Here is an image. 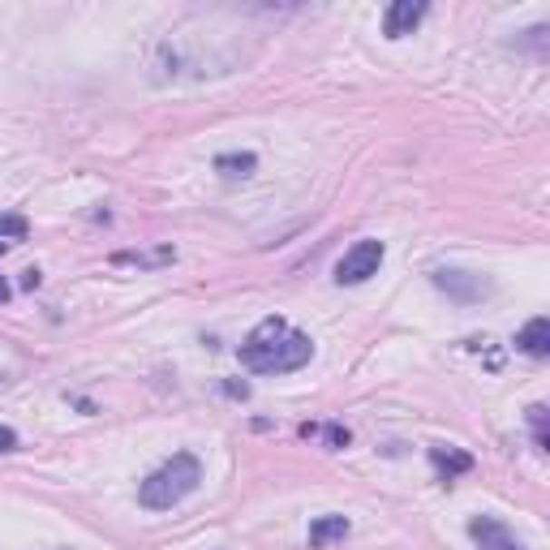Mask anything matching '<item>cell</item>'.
<instances>
[{"label":"cell","instance_id":"ba28073f","mask_svg":"<svg viewBox=\"0 0 550 550\" xmlns=\"http://www.w3.org/2000/svg\"><path fill=\"white\" fill-rule=\"evenodd\" d=\"M349 516H319L314 525H309V546L314 550H327V546H336V542H344L349 537Z\"/></svg>","mask_w":550,"mask_h":550},{"label":"cell","instance_id":"5bb4252c","mask_svg":"<svg viewBox=\"0 0 550 550\" xmlns=\"http://www.w3.org/2000/svg\"><path fill=\"white\" fill-rule=\"evenodd\" d=\"M327 443L331 447H349V430L344 426H327Z\"/></svg>","mask_w":550,"mask_h":550},{"label":"cell","instance_id":"8fae6325","mask_svg":"<svg viewBox=\"0 0 550 550\" xmlns=\"http://www.w3.org/2000/svg\"><path fill=\"white\" fill-rule=\"evenodd\" d=\"M172 259H177L172 245H160L151 254H116V262H138V267H163V262H172Z\"/></svg>","mask_w":550,"mask_h":550},{"label":"cell","instance_id":"e0dca14e","mask_svg":"<svg viewBox=\"0 0 550 550\" xmlns=\"http://www.w3.org/2000/svg\"><path fill=\"white\" fill-rule=\"evenodd\" d=\"M39 280H44V275H39V271H34V267H31V271H22V289H39Z\"/></svg>","mask_w":550,"mask_h":550},{"label":"cell","instance_id":"7c38bea8","mask_svg":"<svg viewBox=\"0 0 550 550\" xmlns=\"http://www.w3.org/2000/svg\"><path fill=\"white\" fill-rule=\"evenodd\" d=\"M26 232H31V224H26L22 215H0V237H9V241H26Z\"/></svg>","mask_w":550,"mask_h":550},{"label":"cell","instance_id":"3957f363","mask_svg":"<svg viewBox=\"0 0 550 550\" xmlns=\"http://www.w3.org/2000/svg\"><path fill=\"white\" fill-rule=\"evenodd\" d=\"M383 254H388V245L374 241V237L357 241L353 250H344V259L336 262V284H366L370 275H378Z\"/></svg>","mask_w":550,"mask_h":550},{"label":"cell","instance_id":"9c48e42d","mask_svg":"<svg viewBox=\"0 0 550 550\" xmlns=\"http://www.w3.org/2000/svg\"><path fill=\"white\" fill-rule=\"evenodd\" d=\"M215 172H224L228 181H245L259 172V155L254 151H224V155H215Z\"/></svg>","mask_w":550,"mask_h":550},{"label":"cell","instance_id":"52a82bcc","mask_svg":"<svg viewBox=\"0 0 550 550\" xmlns=\"http://www.w3.org/2000/svg\"><path fill=\"white\" fill-rule=\"evenodd\" d=\"M516 349L525 357H546L550 353V319L546 314H537V319H529V323L520 327Z\"/></svg>","mask_w":550,"mask_h":550},{"label":"cell","instance_id":"6da1fadb","mask_svg":"<svg viewBox=\"0 0 550 550\" xmlns=\"http://www.w3.org/2000/svg\"><path fill=\"white\" fill-rule=\"evenodd\" d=\"M241 366L254 374H292L309 366V357H314V340H309L306 331H297L289 327L284 319H262L241 344Z\"/></svg>","mask_w":550,"mask_h":550},{"label":"cell","instance_id":"30bf717a","mask_svg":"<svg viewBox=\"0 0 550 550\" xmlns=\"http://www.w3.org/2000/svg\"><path fill=\"white\" fill-rule=\"evenodd\" d=\"M430 465H435L438 473H447V477H460V473H473V456L460 452V447L435 443V447H430Z\"/></svg>","mask_w":550,"mask_h":550},{"label":"cell","instance_id":"7a4b0ae2","mask_svg":"<svg viewBox=\"0 0 550 550\" xmlns=\"http://www.w3.org/2000/svg\"><path fill=\"white\" fill-rule=\"evenodd\" d=\"M202 482V465H198L194 452H177L168 465L151 473L142 486H138V503L146 512H172L181 499H190Z\"/></svg>","mask_w":550,"mask_h":550},{"label":"cell","instance_id":"2e32d148","mask_svg":"<svg viewBox=\"0 0 550 550\" xmlns=\"http://www.w3.org/2000/svg\"><path fill=\"white\" fill-rule=\"evenodd\" d=\"M224 391L232 400H245V396H250V383H224Z\"/></svg>","mask_w":550,"mask_h":550},{"label":"cell","instance_id":"4fadbf2b","mask_svg":"<svg viewBox=\"0 0 550 550\" xmlns=\"http://www.w3.org/2000/svg\"><path fill=\"white\" fill-rule=\"evenodd\" d=\"M529 426H534V435H537V447H546L550 438H546V405H529Z\"/></svg>","mask_w":550,"mask_h":550},{"label":"cell","instance_id":"8992f818","mask_svg":"<svg viewBox=\"0 0 550 550\" xmlns=\"http://www.w3.org/2000/svg\"><path fill=\"white\" fill-rule=\"evenodd\" d=\"M421 17H426V0H396L383 14V34L388 39H405V34L417 31Z\"/></svg>","mask_w":550,"mask_h":550},{"label":"cell","instance_id":"5b68a950","mask_svg":"<svg viewBox=\"0 0 550 550\" xmlns=\"http://www.w3.org/2000/svg\"><path fill=\"white\" fill-rule=\"evenodd\" d=\"M469 537L482 550H525V542H520V537L495 516H473L469 520Z\"/></svg>","mask_w":550,"mask_h":550},{"label":"cell","instance_id":"ac0fdd59","mask_svg":"<svg viewBox=\"0 0 550 550\" xmlns=\"http://www.w3.org/2000/svg\"><path fill=\"white\" fill-rule=\"evenodd\" d=\"M9 297H14V289H9V280H5V275H0V306H5V301H9Z\"/></svg>","mask_w":550,"mask_h":550},{"label":"cell","instance_id":"9a60e30c","mask_svg":"<svg viewBox=\"0 0 550 550\" xmlns=\"http://www.w3.org/2000/svg\"><path fill=\"white\" fill-rule=\"evenodd\" d=\"M17 447V430L14 426H0V452H14Z\"/></svg>","mask_w":550,"mask_h":550},{"label":"cell","instance_id":"277c9868","mask_svg":"<svg viewBox=\"0 0 550 550\" xmlns=\"http://www.w3.org/2000/svg\"><path fill=\"white\" fill-rule=\"evenodd\" d=\"M435 289L438 292H447L456 306H477L482 297H490V280L477 271H460V267H438L435 275Z\"/></svg>","mask_w":550,"mask_h":550},{"label":"cell","instance_id":"d6986e66","mask_svg":"<svg viewBox=\"0 0 550 550\" xmlns=\"http://www.w3.org/2000/svg\"><path fill=\"white\" fill-rule=\"evenodd\" d=\"M0 254H5V241H0Z\"/></svg>","mask_w":550,"mask_h":550}]
</instances>
